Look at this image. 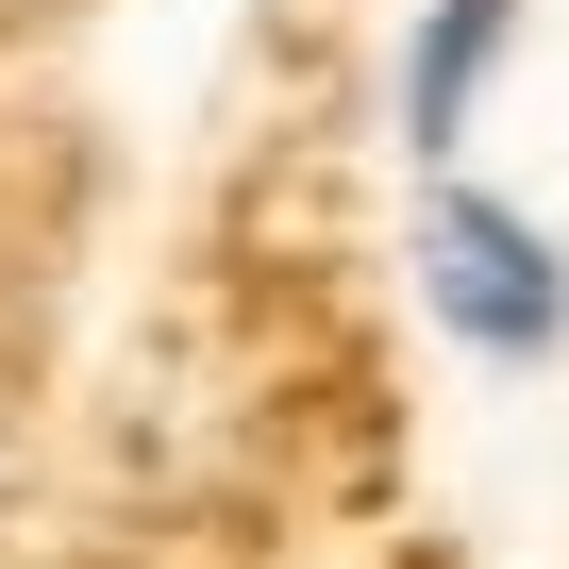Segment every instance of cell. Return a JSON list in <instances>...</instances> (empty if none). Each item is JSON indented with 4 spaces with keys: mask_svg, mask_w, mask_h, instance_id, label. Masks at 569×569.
<instances>
[{
    "mask_svg": "<svg viewBox=\"0 0 569 569\" xmlns=\"http://www.w3.org/2000/svg\"><path fill=\"white\" fill-rule=\"evenodd\" d=\"M402 284H419V319H436L469 369H502V386H536V369L569 352V234H552L519 184H486V168L419 184V218H402Z\"/></svg>",
    "mask_w": 569,
    "mask_h": 569,
    "instance_id": "obj_1",
    "label": "cell"
},
{
    "mask_svg": "<svg viewBox=\"0 0 569 569\" xmlns=\"http://www.w3.org/2000/svg\"><path fill=\"white\" fill-rule=\"evenodd\" d=\"M0 486H18V469H0Z\"/></svg>",
    "mask_w": 569,
    "mask_h": 569,
    "instance_id": "obj_3",
    "label": "cell"
},
{
    "mask_svg": "<svg viewBox=\"0 0 569 569\" xmlns=\"http://www.w3.org/2000/svg\"><path fill=\"white\" fill-rule=\"evenodd\" d=\"M519 34H536V0H419V18H402V51H386V134H402L419 184L469 168V134H486Z\"/></svg>",
    "mask_w": 569,
    "mask_h": 569,
    "instance_id": "obj_2",
    "label": "cell"
}]
</instances>
